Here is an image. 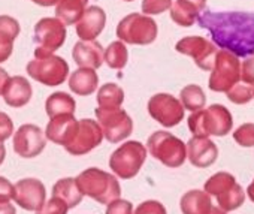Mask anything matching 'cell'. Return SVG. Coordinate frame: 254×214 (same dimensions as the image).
Instances as JSON below:
<instances>
[{"instance_id": "obj_1", "label": "cell", "mask_w": 254, "mask_h": 214, "mask_svg": "<svg viewBox=\"0 0 254 214\" xmlns=\"http://www.w3.org/2000/svg\"><path fill=\"white\" fill-rule=\"evenodd\" d=\"M197 24L208 30L214 44L238 57L254 56V14L226 11H203Z\"/></svg>"}, {"instance_id": "obj_2", "label": "cell", "mask_w": 254, "mask_h": 214, "mask_svg": "<svg viewBox=\"0 0 254 214\" xmlns=\"http://www.w3.org/2000/svg\"><path fill=\"white\" fill-rule=\"evenodd\" d=\"M189 129L194 137H226L233 128V119L224 105L214 103L194 111L189 117Z\"/></svg>"}, {"instance_id": "obj_3", "label": "cell", "mask_w": 254, "mask_h": 214, "mask_svg": "<svg viewBox=\"0 0 254 214\" xmlns=\"http://www.w3.org/2000/svg\"><path fill=\"white\" fill-rule=\"evenodd\" d=\"M75 180L82 195L90 196L103 205H109L121 195V187L115 175L99 168H88Z\"/></svg>"}, {"instance_id": "obj_4", "label": "cell", "mask_w": 254, "mask_h": 214, "mask_svg": "<svg viewBox=\"0 0 254 214\" xmlns=\"http://www.w3.org/2000/svg\"><path fill=\"white\" fill-rule=\"evenodd\" d=\"M159 35L157 23L145 14H129L117 26V38L130 45H150Z\"/></svg>"}, {"instance_id": "obj_5", "label": "cell", "mask_w": 254, "mask_h": 214, "mask_svg": "<svg viewBox=\"0 0 254 214\" xmlns=\"http://www.w3.org/2000/svg\"><path fill=\"white\" fill-rule=\"evenodd\" d=\"M147 160V148L139 141L121 144L109 157V168L121 180L133 178Z\"/></svg>"}, {"instance_id": "obj_6", "label": "cell", "mask_w": 254, "mask_h": 214, "mask_svg": "<svg viewBox=\"0 0 254 214\" xmlns=\"http://www.w3.org/2000/svg\"><path fill=\"white\" fill-rule=\"evenodd\" d=\"M203 190L214 196L217 205L226 213L239 208L245 202V192L229 172H217L211 175L206 180Z\"/></svg>"}, {"instance_id": "obj_7", "label": "cell", "mask_w": 254, "mask_h": 214, "mask_svg": "<svg viewBox=\"0 0 254 214\" xmlns=\"http://www.w3.org/2000/svg\"><path fill=\"white\" fill-rule=\"evenodd\" d=\"M147 148L154 159L160 160L168 168L181 166L187 157V145L166 131L154 132L147 141Z\"/></svg>"}, {"instance_id": "obj_8", "label": "cell", "mask_w": 254, "mask_h": 214, "mask_svg": "<svg viewBox=\"0 0 254 214\" xmlns=\"http://www.w3.org/2000/svg\"><path fill=\"white\" fill-rule=\"evenodd\" d=\"M66 24L57 17H47L36 23L35 26V57L53 56L66 41Z\"/></svg>"}, {"instance_id": "obj_9", "label": "cell", "mask_w": 254, "mask_h": 214, "mask_svg": "<svg viewBox=\"0 0 254 214\" xmlns=\"http://www.w3.org/2000/svg\"><path fill=\"white\" fill-rule=\"evenodd\" d=\"M27 73L38 82L56 87L63 84L69 75V65L60 56H47V57H35L26 66Z\"/></svg>"}, {"instance_id": "obj_10", "label": "cell", "mask_w": 254, "mask_h": 214, "mask_svg": "<svg viewBox=\"0 0 254 214\" xmlns=\"http://www.w3.org/2000/svg\"><path fill=\"white\" fill-rule=\"evenodd\" d=\"M241 81V60L227 50H220L215 57L209 76V88L217 93H226Z\"/></svg>"}, {"instance_id": "obj_11", "label": "cell", "mask_w": 254, "mask_h": 214, "mask_svg": "<svg viewBox=\"0 0 254 214\" xmlns=\"http://www.w3.org/2000/svg\"><path fill=\"white\" fill-rule=\"evenodd\" d=\"M94 113L105 138L112 144L121 143L123 140L129 138L133 132V120L121 106H117V108H100V106H97Z\"/></svg>"}, {"instance_id": "obj_12", "label": "cell", "mask_w": 254, "mask_h": 214, "mask_svg": "<svg viewBox=\"0 0 254 214\" xmlns=\"http://www.w3.org/2000/svg\"><path fill=\"white\" fill-rule=\"evenodd\" d=\"M184 105L169 93H157L148 100V113L165 128H174L184 119Z\"/></svg>"}, {"instance_id": "obj_13", "label": "cell", "mask_w": 254, "mask_h": 214, "mask_svg": "<svg viewBox=\"0 0 254 214\" xmlns=\"http://www.w3.org/2000/svg\"><path fill=\"white\" fill-rule=\"evenodd\" d=\"M175 50L184 56H189L194 60L196 66L202 71H212L215 57H217V45L209 42L202 36H187L177 42Z\"/></svg>"}, {"instance_id": "obj_14", "label": "cell", "mask_w": 254, "mask_h": 214, "mask_svg": "<svg viewBox=\"0 0 254 214\" xmlns=\"http://www.w3.org/2000/svg\"><path fill=\"white\" fill-rule=\"evenodd\" d=\"M105 135L99 125V122L91 119H82L78 123V131L75 134V138L69 145L64 147V150L72 156H84L99 147L103 141Z\"/></svg>"}, {"instance_id": "obj_15", "label": "cell", "mask_w": 254, "mask_h": 214, "mask_svg": "<svg viewBox=\"0 0 254 214\" xmlns=\"http://www.w3.org/2000/svg\"><path fill=\"white\" fill-rule=\"evenodd\" d=\"M47 135L36 125H23L14 135V151L23 159L39 156L47 147Z\"/></svg>"}, {"instance_id": "obj_16", "label": "cell", "mask_w": 254, "mask_h": 214, "mask_svg": "<svg viewBox=\"0 0 254 214\" xmlns=\"http://www.w3.org/2000/svg\"><path fill=\"white\" fill-rule=\"evenodd\" d=\"M47 190L38 178H23L14 184V201L27 211H38L45 204Z\"/></svg>"}, {"instance_id": "obj_17", "label": "cell", "mask_w": 254, "mask_h": 214, "mask_svg": "<svg viewBox=\"0 0 254 214\" xmlns=\"http://www.w3.org/2000/svg\"><path fill=\"white\" fill-rule=\"evenodd\" d=\"M187 157L196 168H208L218 157L217 145L206 137H193L187 143Z\"/></svg>"}, {"instance_id": "obj_18", "label": "cell", "mask_w": 254, "mask_h": 214, "mask_svg": "<svg viewBox=\"0 0 254 214\" xmlns=\"http://www.w3.org/2000/svg\"><path fill=\"white\" fill-rule=\"evenodd\" d=\"M78 123L73 117V114H64V116H57L50 120L45 129V135L50 141L59 145H69L72 140L75 138V134L78 131Z\"/></svg>"}, {"instance_id": "obj_19", "label": "cell", "mask_w": 254, "mask_h": 214, "mask_svg": "<svg viewBox=\"0 0 254 214\" xmlns=\"http://www.w3.org/2000/svg\"><path fill=\"white\" fill-rule=\"evenodd\" d=\"M183 214H226L224 210L215 207L211 201V195L205 190H189L180 201Z\"/></svg>"}, {"instance_id": "obj_20", "label": "cell", "mask_w": 254, "mask_h": 214, "mask_svg": "<svg viewBox=\"0 0 254 214\" xmlns=\"http://www.w3.org/2000/svg\"><path fill=\"white\" fill-rule=\"evenodd\" d=\"M106 14L100 6H88L82 18L75 24L81 41H94L105 29Z\"/></svg>"}, {"instance_id": "obj_21", "label": "cell", "mask_w": 254, "mask_h": 214, "mask_svg": "<svg viewBox=\"0 0 254 214\" xmlns=\"http://www.w3.org/2000/svg\"><path fill=\"white\" fill-rule=\"evenodd\" d=\"M72 57L79 68L99 69L105 62V51L96 41H79L73 45Z\"/></svg>"}, {"instance_id": "obj_22", "label": "cell", "mask_w": 254, "mask_h": 214, "mask_svg": "<svg viewBox=\"0 0 254 214\" xmlns=\"http://www.w3.org/2000/svg\"><path fill=\"white\" fill-rule=\"evenodd\" d=\"M2 96L5 103L11 108H21L30 102L33 96V88L27 78L15 75L9 78Z\"/></svg>"}, {"instance_id": "obj_23", "label": "cell", "mask_w": 254, "mask_h": 214, "mask_svg": "<svg viewBox=\"0 0 254 214\" xmlns=\"http://www.w3.org/2000/svg\"><path fill=\"white\" fill-rule=\"evenodd\" d=\"M99 76L94 69L79 68L69 76V88L78 96H90L97 90Z\"/></svg>"}, {"instance_id": "obj_24", "label": "cell", "mask_w": 254, "mask_h": 214, "mask_svg": "<svg viewBox=\"0 0 254 214\" xmlns=\"http://www.w3.org/2000/svg\"><path fill=\"white\" fill-rule=\"evenodd\" d=\"M88 0H59L56 5V17L66 26H73L82 18Z\"/></svg>"}, {"instance_id": "obj_25", "label": "cell", "mask_w": 254, "mask_h": 214, "mask_svg": "<svg viewBox=\"0 0 254 214\" xmlns=\"http://www.w3.org/2000/svg\"><path fill=\"white\" fill-rule=\"evenodd\" d=\"M75 110H76L75 99L64 91H56L50 94L45 102V111L50 119L64 114H75Z\"/></svg>"}, {"instance_id": "obj_26", "label": "cell", "mask_w": 254, "mask_h": 214, "mask_svg": "<svg viewBox=\"0 0 254 214\" xmlns=\"http://www.w3.org/2000/svg\"><path fill=\"white\" fill-rule=\"evenodd\" d=\"M53 196L56 198H60L63 199L69 208H73L76 207L78 204H81L82 201V193L76 184V180L72 178V177H67V178H62L59 180L54 187H53Z\"/></svg>"}, {"instance_id": "obj_27", "label": "cell", "mask_w": 254, "mask_h": 214, "mask_svg": "<svg viewBox=\"0 0 254 214\" xmlns=\"http://www.w3.org/2000/svg\"><path fill=\"white\" fill-rule=\"evenodd\" d=\"M199 9L186 0H175L171 6V18L181 27L193 26L199 18Z\"/></svg>"}, {"instance_id": "obj_28", "label": "cell", "mask_w": 254, "mask_h": 214, "mask_svg": "<svg viewBox=\"0 0 254 214\" xmlns=\"http://www.w3.org/2000/svg\"><path fill=\"white\" fill-rule=\"evenodd\" d=\"M96 99L100 108H117L124 102V90L114 82H108L99 88Z\"/></svg>"}, {"instance_id": "obj_29", "label": "cell", "mask_w": 254, "mask_h": 214, "mask_svg": "<svg viewBox=\"0 0 254 214\" xmlns=\"http://www.w3.org/2000/svg\"><path fill=\"white\" fill-rule=\"evenodd\" d=\"M180 100L184 105L186 110L194 113V111H199V110L205 108L206 96H205V91L202 90V87H199L196 84H189L181 90Z\"/></svg>"}, {"instance_id": "obj_30", "label": "cell", "mask_w": 254, "mask_h": 214, "mask_svg": "<svg viewBox=\"0 0 254 214\" xmlns=\"http://www.w3.org/2000/svg\"><path fill=\"white\" fill-rule=\"evenodd\" d=\"M129 60V51H127L123 41L111 42L105 50V63L111 69H123Z\"/></svg>"}, {"instance_id": "obj_31", "label": "cell", "mask_w": 254, "mask_h": 214, "mask_svg": "<svg viewBox=\"0 0 254 214\" xmlns=\"http://www.w3.org/2000/svg\"><path fill=\"white\" fill-rule=\"evenodd\" d=\"M253 88H254V85H251L248 82H244V81H239L232 88H229L226 91V96H227V99L230 102H233L236 105H245L254 97L253 96Z\"/></svg>"}, {"instance_id": "obj_32", "label": "cell", "mask_w": 254, "mask_h": 214, "mask_svg": "<svg viewBox=\"0 0 254 214\" xmlns=\"http://www.w3.org/2000/svg\"><path fill=\"white\" fill-rule=\"evenodd\" d=\"M20 23L9 15H0V35L9 41H15L20 35Z\"/></svg>"}, {"instance_id": "obj_33", "label": "cell", "mask_w": 254, "mask_h": 214, "mask_svg": "<svg viewBox=\"0 0 254 214\" xmlns=\"http://www.w3.org/2000/svg\"><path fill=\"white\" fill-rule=\"evenodd\" d=\"M233 140L241 147H254V123H244L233 132Z\"/></svg>"}, {"instance_id": "obj_34", "label": "cell", "mask_w": 254, "mask_h": 214, "mask_svg": "<svg viewBox=\"0 0 254 214\" xmlns=\"http://www.w3.org/2000/svg\"><path fill=\"white\" fill-rule=\"evenodd\" d=\"M171 6L172 0H142V12L145 15H160Z\"/></svg>"}, {"instance_id": "obj_35", "label": "cell", "mask_w": 254, "mask_h": 214, "mask_svg": "<svg viewBox=\"0 0 254 214\" xmlns=\"http://www.w3.org/2000/svg\"><path fill=\"white\" fill-rule=\"evenodd\" d=\"M67 210L69 207L63 199L53 196L48 202L42 205L41 210L36 211V214H67Z\"/></svg>"}, {"instance_id": "obj_36", "label": "cell", "mask_w": 254, "mask_h": 214, "mask_svg": "<svg viewBox=\"0 0 254 214\" xmlns=\"http://www.w3.org/2000/svg\"><path fill=\"white\" fill-rule=\"evenodd\" d=\"M133 214H168V213L162 202L150 199V201H144L142 204H139L136 210L133 211Z\"/></svg>"}, {"instance_id": "obj_37", "label": "cell", "mask_w": 254, "mask_h": 214, "mask_svg": "<svg viewBox=\"0 0 254 214\" xmlns=\"http://www.w3.org/2000/svg\"><path fill=\"white\" fill-rule=\"evenodd\" d=\"M105 214H133V205L126 199H117L108 205Z\"/></svg>"}, {"instance_id": "obj_38", "label": "cell", "mask_w": 254, "mask_h": 214, "mask_svg": "<svg viewBox=\"0 0 254 214\" xmlns=\"http://www.w3.org/2000/svg\"><path fill=\"white\" fill-rule=\"evenodd\" d=\"M241 81L254 85V56L245 57L241 63Z\"/></svg>"}, {"instance_id": "obj_39", "label": "cell", "mask_w": 254, "mask_h": 214, "mask_svg": "<svg viewBox=\"0 0 254 214\" xmlns=\"http://www.w3.org/2000/svg\"><path fill=\"white\" fill-rule=\"evenodd\" d=\"M14 134V123L11 117L0 111V143L6 141Z\"/></svg>"}, {"instance_id": "obj_40", "label": "cell", "mask_w": 254, "mask_h": 214, "mask_svg": "<svg viewBox=\"0 0 254 214\" xmlns=\"http://www.w3.org/2000/svg\"><path fill=\"white\" fill-rule=\"evenodd\" d=\"M14 199V184L5 178L0 177V202H9Z\"/></svg>"}, {"instance_id": "obj_41", "label": "cell", "mask_w": 254, "mask_h": 214, "mask_svg": "<svg viewBox=\"0 0 254 214\" xmlns=\"http://www.w3.org/2000/svg\"><path fill=\"white\" fill-rule=\"evenodd\" d=\"M14 51V42L0 35V63L6 62Z\"/></svg>"}, {"instance_id": "obj_42", "label": "cell", "mask_w": 254, "mask_h": 214, "mask_svg": "<svg viewBox=\"0 0 254 214\" xmlns=\"http://www.w3.org/2000/svg\"><path fill=\"white\" fill-rule=\"evenodd\" d=\"M9 78H11V76L8 75V72H6L3 68H0V96L3 94V90H5V87H6Z\"/></svg>"}, {"instance_id": "obj_43", "label": "cell", "mask_w": 254, "mask_h": 214, "mask_svg": "<svg viewBox=\"0 0 254 214\" xmlns=\"http://www.w3.org/2000/svg\"><path fill=\"white\" fill-rule=\"evenodd\" d=\"M0 214H17V210L11 202H0Z\"/></svg>"}, {"instance_id": "obj_44", "label": "cell", "mask_w": 254, "mask_h": 214, "mask_svg": "<svg viewBox=\"0 0 254 214\" xmlns=\"http://www.w3.org/2000/svg\"><path fill=\"white\" fill-rule=\"evenodd\" d=\"M32 2L36 3V5H39V6L48 8V6H56L59 3V0H32Z\"/></svg>"}, {"instance_id": "obj_45", "label": "cell", "mask_w": 254, "mask_h": 214, "mask_svg": "<svg viewBox=\"0 0 254 214\" xmlns=\"http://www.w3.org/2000/svg\"><path fill=\"white\" fill-rule=\"evenodd\" d=\"M186 2H190L191 5H194L200 12L205 11V5H206V0H186Z\"/></svg>"}, {"instance_id": "obj_46", "label": "cell", "mask_w": 254, "mask_h": 214, "mask_svg": "<svg viewBox=\"0 0 254 214\" xmlns=\"http://www.w3.org/2000/svg\"><path fill=\"white\" fill-rule=\"evenodd\" d=\"M247 193H248V198L254 202V180L251 181V184L248 186V189H247Z\"/></svg>"}, {"instance_id": "obj_47", "label": "cell", "mask_w": 254, "mask_h": 214, "mask_svg": "<svg viewBox=\"0 0 254 214\" xmlns=\"http://www.w3.org/2000/svg\"><path fill=\"white\" fill-rule=\"evenodd\" d=\"M5 156H6V148H5V145L0 143V165L3 163V160H5Z\"/></svg>"}, {"instance_id": "obj_48", "label": "cell", "mask_w": 254, "mask_h": 214, "mask_svg": "<svg viewBox=\"0 0 254 214\" xmlns=\"http://www.w3.org/2000/svg\"><path fill=\"white\" fill-rule=\"evenodd\" d=\"M124 2H133V0H124Z\"/></svg>"}, {"instance_id": "obj_49", "label": "cell", "mask_w": 254, "mask_h": 214, "mask_svg": "<svg viewBox=\"0 0 254 214\" xmlns=\"http://www.w3.org/2000/svg\"><path fill=\"white\" fill-rule=\"evenodd\" d=\"M253 96H254V88H253Z\"/></svg>"}]
</instances>
